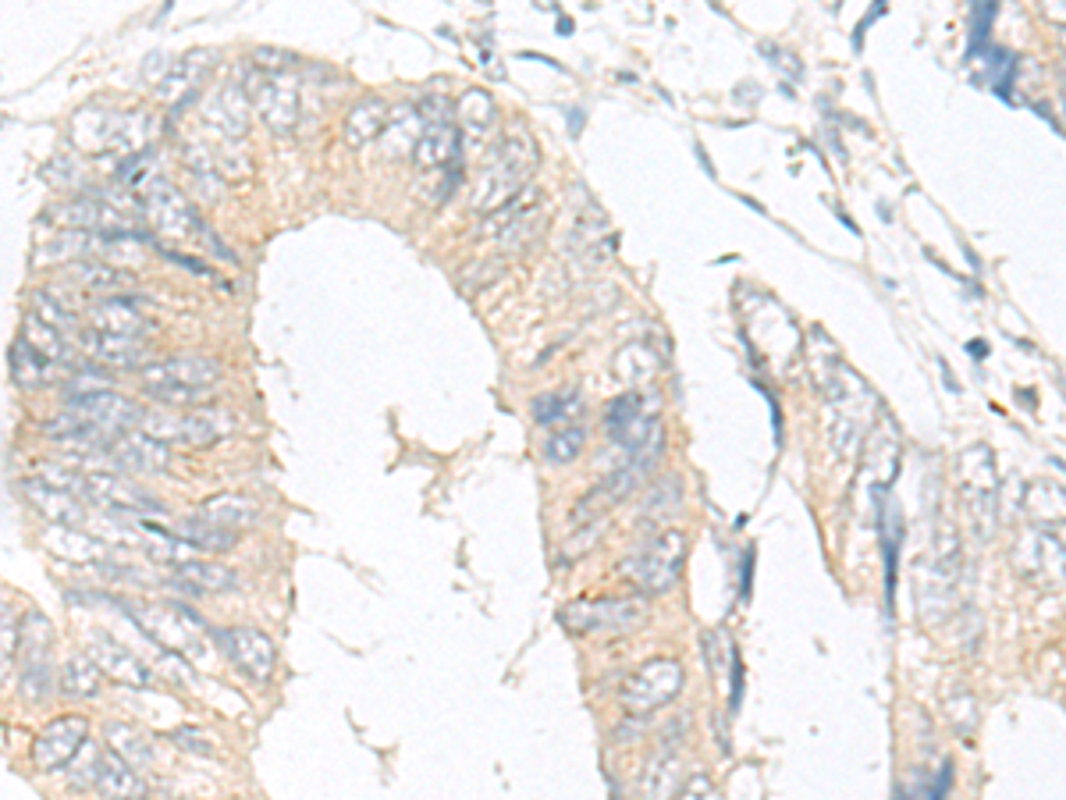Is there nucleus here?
<instances>
[{
  "label": "nucleus",
  "instance_id": "51",
  "mask_svg": "<svg viewBox=\"0 0 1066 800\" xmlns=\"http://www.w3.org/2000/svg\"><path fill=\"white\" fill-rule=\"evenodd\" d=\"M175 744L182 750H193V754H213V744L196 730H175Z\"/></svg>",
  "mask_w": 1066,
  "mask_h": 800
},
{
  "label": "nucleus",
  "instance_id": "42",
  "mask_svg": "<svg viewBox=\"0 0 1066 800\" xmlns=\"http://www.w3.org/2000/svg\"><path fill=\"white\" fill-rule=\"evenodd\" d=\"M679 505H683V487H679L675 476H669V481H661V484H655L651 491H647L644 513H647V519H658V516L679 513Z\"/></svg>",
  "mask_w": 1066,
  "mask_h": 800
},
{
  "label": "nucleus",
  "instance_id": "45",
  "mask_svg": "<svg viewBox=\"0 0 1066 800\" xmlns=\"http://www.w3.org/2000/svg\"><path fill=\"white\" fill-rule=\"evenodd\" d=\"M36 306H40V314H36V317H43L51 328H57V331L75 328V314H72L68 306L54 296V292H36Z\"/></svg>",
  "mask_w": 1066,
  "mask_h": 800
},
{
  "label": "nucleus",
  "instance_id": "18",
  "mask_svg": "<svg viewBox=\"0 0 1066 800\" xmlns=\"http://www.w3.org/2000/svg\"><path fill=\"white\" fill-rule=\"evenodd\" d=\"M111 463L118 470H129V473H164L167 470V445L150 438L146 430H125V435H118L111 445Z\"/></svg>",
  "mask_w": 1066,
  "mask_h": 800
},
{
  "label": "nucleus",
  "instance_id": "36",
  "mask_svg": "<svg viewBox=\"0 0 1066 800\" xmlns=\"http://www.w3.org/2000/svg\"><path fill=\"white\" fill-rule=\"evenodd\" d=\"M19 338H25V342L33 346L36 352H43L46 360H54V363H61V366H65V363H68V357H72V346L65 342V331L51 328V325H46V320H43V317H36V314H29V317L22 320V335H19Z\"/></svg>",
  "mask_w": 1066,
  "mask_h": 800
},
{
  "label": "nucleus",
  "instance_id": "38",
  "mask_svg": "<svg viewBox=\"0 0 1066 800\" xmlns=\"http://www.w3.org/2000/svg\"><path fill=\"white\" fill-rule=\"evenodd\" d=\"M68 278L79 282L89 292H103V288H129L132 285V274L129 271H118L111 264H100V260H75L68 267Z\"/></svg>",
  "mask_w": 1066,
  "mask_h": 800
},
{
  "label": "nucleus",
  "instance_id": "43",
  "mask_svg": "<svg viewBox=\"0 0 1066 800\" xmlns=\"http://www.w3.org/2000/svg\"><path fill=\"white\" fill-rule=\"evenodd\" d=\"M111 388H114V377L97 371V366H86V371H75L68 377V398H86V395H100Z\"/></svg>",
  "mask_w": 1066,
  "mask_h": 800
},
{
  "label": "nucleus",
  "instance_id": "34",
  "mask_svg": "<svg viewBox=\"0 0 1066 800\" xmlns=\"http://www.w3.org/2000/svg\"><path fill=\"white\" fill-rule=\"evenodd\" d=\"M182 588H189L193 594H210V591H231L235 588V573H231L228 566L218 562H207V559H193L175 569Z\"/></svg>",
  "mask_w": 1066,
  "mask_h": 800
},
{
  "label": "nucleus",
  "instance_id": "17",
  "mask_svg": "<svg viewBox=\"0 0 1066 800\" xmlns=\"http://www.w3.org/2000/svg\"><path fill=\"white\" fill-rule=\"evenodd\" d=\"M143 210L150 213V221L172 239H185V235H193V228H204L196 218L193 204L185 199V193L164 178H153L143 189Z\"/></svg>",
  "mask_w": 1066,
  "mask_h": 800
},
{
  "label": "nucleus",
  "instance_id": "49",
  "mask_svg": "<svg viewBox=\"0 0 1066 800\" xmlns=\"http://www.w3.org/2000/svg\"><path fill=\"white\" fill-rule=\"evenodd\" d=\"M253 61H256V68H260V72H277V75H288L292 68L299 65V57H296V54H288V51H271V47H260V51L253 54Z\"/></svg>",
  "mask_w": 1066,
  "mask_h": 800
},
{
  "label": "nucleus",
  "instance_id": "5",
  "mask_svg": "<svg viewBox=\"0 0 1066 800\" xmlns=\"http://www.w3.org/2000/svg\"><path fill=\"white\" fill-rule=\"evenodd\" d=\"M143 430L157 441H178V445H218L235 430V417L221 406H196V409H172V413H146Z\"/></svg>",
  "mask_w": 1066,
  "mask_h": 800
},
{
  "label": "nucleus",
  "instance_id": "33",
  "mask_svg": "<svg viewBox=\"0 0 1066 800\" xmlns=\"http://www.w3.org/2000/svg\"><path fill=\"white\" fill-rule=\"evenodd\" d=\"M103 736H107V747L118 750L132 768H150L153 765V744H150V736L143 730L129 726V722H107Z\"/></svg>",
  "mask_w": 1066,
  "mask_h": 800
},
{
  "label": "nucleus",
  "instance_id": "2",
  "mask_svg": "<svg viewBox=\"0 0 1066 800\" xmlns=\"http://www.w3.org/2000/svg\"><path fill=\"white\" fill-rule=\"evenodd\" d=\"M956 495L975 541H992L999 527V476L996 459L985 445H970L956 459Z\"/></svg>",
  "mask_w": 1066,
  "mask_h": 800
},
{
  "label": "nucleus",
  "instance_id": "54",
  "mask_svg": "<svg viewBox=\"0 0 1066 800\" xmlns=\"http://www.w3.org/2000/svg\"><path fill=\"white\" fill-rule=\"evenodd\" d=\"M1063 100H1066V65H1063Z\"/></svg>",
  "mask_w": 1066,
  "mask_h": 800
},
{
  "label": "nucleus",
  "instance_id": "35",
  "mask_svg": "<svg viewBox=\"0 0 1066 800\" xmlns=\"http://www.w3.org/2000/svg\"><path fill=\"white\" fill-rule=\"evenodd\" d=\"M175 534H182L196 551H231L235 548V530H224V527H218V523H210L207 516L178 519Z\"/></svg>",
  "mask_w": 1066,
  "mask_h": 800
},
{
  "label": "nucleus",
  "instance_id": "53",
  "mask_svg": "<svg viewBox=\"0 0 1066 800\" xmlns=\"http://www.w3.org/2000/svg\"><path fill=\"white\" fill-rule=\"evenodd\" d=\"M1059 43H1063V51H1066V29H1059Z\"/></svg>",
  "mask_w": 1066,
  "mask_h": 800
},
{
  "label": "nucleus",
  "instance_id": "31",
  "mask_svg": "<svg viewBox=\"0 0 1066 800\" xmlns=\"http://www.w3.org/2000/svg\"><path fill=\"white\" fill-rule=\"evenodd\" d=\"M1024 513L1034 527H1059V523H1066V487L1053 481H1034L1024 495Z\"/></svg>",
  "mask_w": 1066,
  "mask_h": 800
},
{
  "label": "nucleus",
  "instance_id": "14",
  "mask_svg": "<svg viewBox=\"0 0 1066 800\" xmlns=\"http://www.w3.org/2000/svg\"><path fill=\"white\" fill-rule=\"evenodd\" d=\"M86 744H89V722L83 715H61L54 722H46L33 741V765L40 772H61V768L79 758Z\"/></svg>",
  "mask_w": 1066,
  "mask_h": 800
},
{
  "label": "nucleus",
  "instance_id": "23",
  "mask_svg": "<svg viewBox=\"0 0 1066 800\" xmlns=\"http://www.w3.org/2000/svg\"><path fill=\"white\" fill-rule=\"evenodd\" d=\"M97 790L103 800H143L146 797V782L139 776V768H132L118 750L103 747L100 750V768H97Z\"/></svg>",
  "mask_w": 1066,
  "mask_h": 800
},
{
  "label": "nucleus",
  "instance_id": "19",
  "mask_svg": "<svg viewBox=\"0 0 1066 800\" xmlns=\"http://www.w3.org/2000/svg\"><path fill=\"white\" fill-rule=\"evenodd\" d=\"M413 161L420 172H444V167H455L459 164V121L444 118V114L430 118L424 140L413 153Z\"/></svg>",
  "mask_w": 1066,
  "mask_h": 800
},
{
  "label": "nucleus",
  "instance_id": "39",
  "mask_svg": "<svg viewBox=\"0 0 1066 800\" xmlns=\"http://www.w3.org/2000/svg\"><path fill=\"white\" fill-rule=\"evenodd\" d=\"M583 445H586V427H580V424H565V427L554 430V435H548V441H545V456H548V463L569 467V463H573V459H580Z\"/></svg>",
  "mask_w": 1066,
  "mask_h": 800
},
{
  "label": "nucleus",
  "instance_id": "21",
  "mask_svg": "<svg viewBox=\"0 0 1066 800\" xmlns=\"http://www.w3.org/2000/svg\"><path fill=\"white\" fill-rule=\"evenodd\" d=\"M22 495H25V502L33 505V509H36L43 519L57 523V527H72V530H79L83 523H86L83 502L75 498L72 491H65V487H54V484H46V481H25V484H22Z\"/></svg>",
  "mask_w": 1066,
  "mask_h": 800
},
{
  "label": "nucleus",
  "instance_id": "47",
  "mask_svg": "<svg viewBox=\"0 0 1066 800\" xmlns=\"http://www.w3.org/2000/svg\"><path fill=\"white\" fill-rule=\"evenodd\" d=\"M644 398L637 395V392H629V395H619V398H615V403L608 406V413H605V424H608V435H612V430H619V427H626L629 420H637V417H644Z\"/></svg>",
  "mask_w": 1066,
  "mask_h": 800
},
{
  "label": "nucleus",
  "instance_id": "1",
  "mask_svg": "<svg viewBox=\"0 0 1066 800\" xmlns=\"http://www.w3.org/2000/svg\"><path fill=\"white\" fill-rule=\"evenodd\" d=\"M537 167V146L530 135L508 132L505 140L487 153L481 175L473 182V207L481 213H494L505 204L519 199L523 186L530 182Z\"/></svg>",
  "mask_w": 1066,
  "mask_h": 800
},
{
  "label": "nucleus",
  "instance_id": "50",
  "mask_svg": "<svg viewBox=\"0 0 1066 800\" xmlns=\"http://www.w3.org/2000/svg\"><path fill=\"white\" fill-rule=\"evenodd\" d=\"M675 800H722V797L715 793V782H711L704 772H697L683 782V790H679Z\"/></svg>",
  "mask_w": 1066,
  "mask_h": 800
},
{
  "label": "nucleus",
  "instance_id": "44",
  "mask_svg": "<svg viewBox=\"0 0 1066 800\" xmlns=\"http://www.w3.org/2000/svg\"><path fill=\"white\" fill-rule=\"evenodd\" d=\"M100 750L97 744H86L79 758L72 761V787L75 790H92L97 787V768H100Z\"/></svg>",
  "mask_w": 1066,
  "mask_h": 800
},
{
  "label": "nucleus",
  "instance_id": "55",
  "mask_svg": "<svg viewBox=\"0 0 1066 800\" xmlns=\"http://www.w3.org/2000/svg\"><path fill=\"white\" fill-rule=\"evenodd\" d=\"M143 800H146V797H143Z\"/></svg>",
  "mask_w": 1066,
  "mask_h": 800
},
{
  "label": "nucleus",
  "instance_id": "13",
  "mask_svg": "<svg viewBox=\"0 0 1066 800\" xmlns=\"http://www.w3.org/2000/svg\"><path fill=\"white\" fill-rule=\"evenodd\" d=\"M218 640V648L224 651V658H231V666L242 669L250 680L256 683H267L274 669H277V648L274 640L264 634V629L256 626H228L213 634Z\"/></svg>",
  "mask_w": 1066,
  "mask_h": 800
},
{
  "label": "nucleus",
  "instance_id": "27",
  "mask_svg": "<svg viewBox=\"0 0 1066 800\" xmlns=\"http://www.w3.org/2000/svg\"><path fill=\"white\" fill-rule=\"evenodd\" d=\"M92 328L103 335L143 338L150 331V320L139 314V306L132 299H100L92 306Z\"/></svg>",
  "mask_w": 1066,
  "mask_h": 800
},
{
  "label": "nucleus",
  "instance_id": "15",
  "mask_svg": "<svg viewBox=\"0 0 1066 800\" xmlns=\"http://www.w3.org/2000/svg\"><path fill=\"white\" fill-rule=\"evenodd\" d=\"M79 495L89 498L92 505H100V509L121 513V516L161 513V502L157 498H150L143 487L129 484L125 476H118V473H83Z\"/></svg>",
  "mask_w": 1066,
  "mask_h": 800
},
{
  "label": "nucleus",
  "instance_id": "12",
  "mask_svg": "<svg viewBox=\"0 0 1066 800\" xmlns=\"http://www.w3.org/2000/svg\"><path fill=\"white\" fill-rule=\"evenodd\" d=\"M54 669H51V623L40 612L25 615V644H22V680L19 694L29 704H40L51 698Z\"/></svg>",
  "mask_w": 1066,
  "mask_h": 800
},
{
  "label": "nucleus",
  "instance_id": "22",
  "mask_svg": "<svg viewBox=\"0 0 1066 800\" xmlns=\"http://www.w3.org/2000/svg\"><path fill=\"white\" fill-rule=\"evenodd\" d=\"M204 118L213 132L228 135L231 143L242 140L245 129H250V107H245V89L239 86H218L204 103Z\"/></svg>",
  "mask_w": 1066,
  "mask_h": 800
},
{
  "label": "nucleus",
  "instance_id": "46",
  "mask_svg": "<svg viewBox=\"0 0 1066 800\" xmlns=\"http://www.w3.org/2000/svg\"><path fill=\"white\" fill-rule=\"evenodd\" d=\"M19 640H22V629H19V623H14V609H11V602H4L0 605V651H4V676L11 672Z\"/></svg>",
  "mask_w": 1066,
  "mask_h": 800
},
{
  "label": "nucleus",
  "instance_id": "24",
  "mask_svg": "<svg viewBox=\"0 0 1066 800\" xmlns=\"http://www.w3.org/2000/svg\"><path fill=\"white\" fill-rule=\"evenodd\" d=\"M83 346L89 349V357H97L107 366H118V371H135V366H150V349L143 338H121V335H103V331H86Z\"/></svg>",
  "mask_w": 1066,
  "mask_h": 800
},
{
  "label": "nucleus",
  "instance_id": "3",
  "mask_svg": "<svg viewBox=\"0 0 1066 800\" xmlns=\"http://www.w3.org/2000/svg\"><path fill=\"white\" fill-rule=\"evenodd\" d=\"M118 609L129 615V620L143 629L146 637H153L161 648L185 655L199 661L207 655V623L199 620L193 609L172 605V602H135V598H118Z\"/></svg>",
  "mask_w": 1066,
  "mask_h": 800
},
{
  "label": "nucleus",
  "instance_id": "6",
  "mask_svg": "<svg viewBox=\"0 0 1066 800\" xmlns=\"http://www.w3.org/2000/svg\"><path fill=\"white\" fill-rule=\"evenodd\" d=\"M559 620L565 629L573 634H612L623 637L640 629L647 620V605L640 598H580V602H569Z\"/></svg>",
  "mask_w": 1066,
  "mask_h": 800
},
{
  "label": "nucleus",
  "instance_id": "48",
  "mask_svg": "<svg viewBox=\"0 0 1066 800\" xmlns=\"http://www.w3.org/2000/svg\"><path fill=\"white\" fill-rule=\"evenodd\" d=\"M540 221H545V207L534 204L527 218H523V213H519V218H516L513 224H508L505 232H498V242H502V245H523V242H527V239L534 235V228H537Z\"/></svg>",
  "mask_w": 1066,
  "mask_h": 800
},
{
  "label": "nucleus",
  "instance_id": "16",
  "mask_svg": "<svg viewBox=\"0 0 1066 800\" xmlns=\"http://www.w3.org/2000/svg\"><path fill=\"white\" fill-rule=\"evenodd\" d=\"M65 413H72L75 420H83L89 427L107 430V435H125V430H135V424H143V417H146V409H139L135 403H129V398H121L114 392L65 398Z\"/></svg>",
  "mask_w": 1066,
  "mask_h": 800
},
{
  "label": "nucleus",
  "instance_id": "37",
  "mask_svg": "<svg viewBox=\"0 0 1066 800\" xmlns=\"http://www.w3.org/2000/svg\"><path fill=\"white\" fill-rule=\"evenodd\" d=\"M455 118L462 129H470V135H484L494 125V118H498V107H494V97L487 89H470V94L459 97Z\"/></svg>",
  "mask_w": 1066,
  "mask_h": 800
},
{
  "label": "nucleus",
  "instance_id": "8",
  "mask_svg": "<svg viewBox=\"0 0 1066 800\" xmlns=\"http://www.w3.org/2000/svg\"><path fill=\"white\" fill-rule=\"evenodd\" d=\"M1010 562L1024 580L1042 583V588H1059L1066 583V541L1045 527H1027L1016 534L1010 548Z\"/></svg>",
  "mask_w": 1066,
  "mask_h": 800
},
{
  "label": "nucleus",
  "instance_id": "7",
  "mask_svg": "<svg viewBox=\"0 0 1066 800\" xmlns=\"http://www.w3.org/2000/svg\"><path fill=\"white\" fill-rule=\"evenodd\" d=\"M679 690H683V666L675 658H651L623 683L619 701L629 715H651L675 701Z\"/></svg>",
  "mask_w": 1066,
  "mask_h": 800
},
{
  "label": "nucleus",
  "instance_id": "20",
  "mask_svg": "<svg viewBox=\"0 0 1066 800\" xmlns=\"http://www.w3.org/2000/svg\"><path fill=\"white\" fill-rule=\"evenodd\" d=\"M89 658L97 661V666L118 683H129V687H150L153 683V669L146 666V661L139 655H132L125 644L111 640V637H89Z\"/></svg>",
  "mask_w": 1066,
  "mask_h": 800
},
{
  "label": "nucleus",
  "instance_id": "41",
  "mask_svg": "<svg viewBox=\"0 0 1066 800\" xmlns=\"http://www.w3.org/2000/svg\"><path fill=\"white\" fill-rule=\"evenodd\" d=\"M580 413V395L576 392H559V395H540L534 403V417L540 424H559Z\"/></svg>",
  "mask_w": 1066,
  "mask_h": 800
},
{
  "label": "nucleus",
  "instance_id": "29",
  "mask_svg": "<svg viewBox=\"0 0 1066 800\" xmlns=\"http://www.w3.org/2000/svg\"><path fill=\"white\" fill-rule=\"evenodd\" d=\"M103 683V669L92 661L89 655H68L61 661V672H57V687L61 694L72 698V701H89L100 694Z\"/></svg>",
  "mask_w": 1066,
  "mask_h": 800
},
{
  "label": "nucleus",
  "instance_id": "52",
  "mask_svg": "<svg viewBox=\"0 0 1066 800\" xmlns=\"http://www.w3.org/2000/svg\"><path fill=\"white\" fill-rule=\"evenodd\" d=\"M1042 14H1045V19L1059 22V29H1066V4H1059V0H1048V4H1042Z\"/></svg>",
  "mask_w": 1066,
  "mask_h": 800
},
{
  "label": "nucleus",
  "instance_id": "28",
  "mask_svg": "<svg viewBox=\"0 0 1066 800\" xmlns=\"http://www.w3.org/2000/svg\"><path fill=\"white\" fill-rule=\"evenodd\" d=\"M199 516H207L210 523H218V527L224 530H250L260 523V516H264V509L250 498V495H235V491H224V495H213L204 502V513Z\"/></svg>",
  "mask_w": 1066,
  "mask_h": 800
},
{
  "label": "nucleus",
  "instance_id": "26",
  "mask_svg": "<svg viewBox=\"0 0 1066 800\" xmlns=\"http://www.w3.org/2000/svg\"><path fill=\"white\" fill-rule=\"evenodd\" d=\"M427 121L424 118V107L420 103H398L392 118H388V129H384V153L388 157H402V153H416V146H420L424 140V132H427Z\"/></svg>",
  "mask_w": 1066,
  "mask_h": 800
},
{
  "label": "nucleus",
  "instance_id": "25",
  "mask_svg": "<svg viewBox=\"0 0 1066 800\" xmlns=\"http://www.w3.org/2000/svg\"><path fill=\"white\" fill-rule=\"evenodd\" d=\"M640 790L644 800H675L679 790H683V758L669 744L651 754V761L644 765Z\"/></svg>",
  "mask_w": 1066,
  "mask_h": 800
},
{
  "label": "nucleus",
  "instance_id": "30",
  "mask_svg": "<svg viewBox=\"0 0 1066 800\" xmlns=\"http://www.w3.org/2000/svg\"><path fill=\"white\" fill-rule=\"evenodd\" d=\"M388 103H384L381 97H363V100H355V107L349 111L345 118V140L349 146H366V143H374L377 135H384V129H388Z\"/></svg>",
  "mask_w": 1066,
  "mask_h": 800
},
{
  "label": "nucleus",
  "instance_id": "32",
  "mask_svg": "<svg viewBox=\"0 0 1066 800\" xmlns=\"http://www.w3.org/2000/svg\"><path fill=\"white\" fill-rule=\"evenodd\" d=\"M57 371H61V363L46 360L43 352H36L25 342V338H19V342L11 346V374L19 384H25V388H36V384H51L57 377H65Z\"/></svg>",
  "mask_w": 1066,
  "mask_h": 800
},
{
  "label": "nucleus",
  "instance_id": "4",
  "mask_svg": "<svg viewBox=\"0 0 1066 800\" xmlns=\"http://www.w3.org/2000/svg\"><path fill=\"white\" fill-rule=\"evenodd\" d=\"M683 566H686V537L679 530H661L626 559V573L644 594H666L683 577Z\"/></svg>",
  "mask_w": 1066,
  "mask_h": 800
},
{
  "label": "nucleus",
  "instance_id": "40",
  "mask_svg": "<svg viewBox=\"0 0 1066 800\" xmlns=\"http://www.w3.org/2000/svg\"><path fill=\"white\" fill-rule=\"evenodd\" d=\"M196 57H199V54H189V57H182L178 65H172V72H167V79L161 83V97H164V100L182 97L185 89H193L199 79H204L207 61H196Z\"/></svg>",
  "mask_w": 1066,
  "mask_h": 800
},
{
  "label": "nucleus",
  "instance_id": "9",
  "mask_svg": "<svg viewBox=\"0 0 1066 800\" xmlns=\"http://www.w3.org/2000/svg\"><path fill=\"white\" fill-rule=\"evenodd\" d=\"M150 135V121L143 114H107V111H83L75 118V143L86 150H129L143 153Z\"/></svg>",
  "mask_w": 1066,
  "mask_h": 800
},
{
  "label": "nucleus",
  "instance_id": "10",
  "mask_svg": "<svg viewBox=\"0 0 1066 800\" xmlns=\"http://www.w3.org/2000/svg\"><path fill=\"white\" fill-rule=\"evenodd\" d=\"M221 377V366L207 360V357H196V352H185V357H167L143 366V388L146 395H157V392H196L204 395L213 381Z\"/></svg>",
  "mask_w": 1066,
  "mask_h": 800
},
{
  "label": "nucleus",
  "instance_id": "11",
  "mask_svg": "<svg viewBox=\"0 0 1066 800\" xmlns=\"http://www.w3.org/2000/svg\"><path fill=\"white\" fill-rule=\"evenodd\" d=\"M245 97L253 100L256 114L267 121L271 129L285 132L299 121V86L288 75L277 72H250L245 79Z\"/></svg>",
  "mask_w": 1066,
  "mask_h": 800
}]
</instances>
